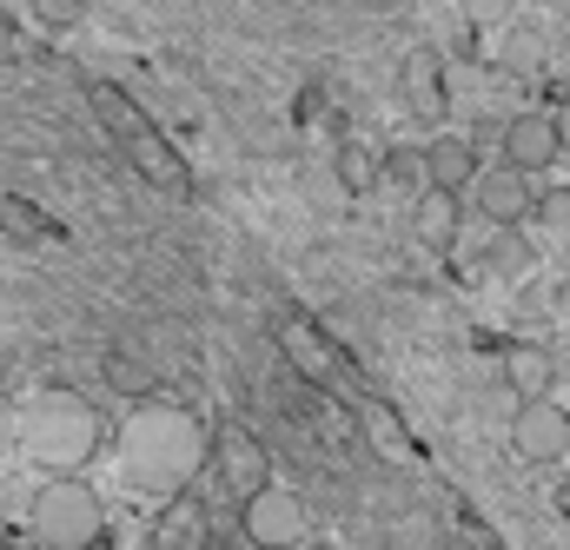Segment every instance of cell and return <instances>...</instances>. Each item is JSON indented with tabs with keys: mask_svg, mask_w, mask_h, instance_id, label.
<instances>
[{
	"mask_svg": "<svg viewBox=\"0 0 570 550\" xmlns=\"http://www.w3.org/2000/svg\"><path fill=\"white\" fill-rule=\"evenodd\" d=\"M332 173H338V186H345L352 199H365V193L379 186V159H372L365 146H352V139H345V146L332 153Z\"/></svg>",
	"mask_w": 570,
	"mask_h": 550,
	"instance_id": "obj_17",
	"label": "cell"
},
{
	"mask_svg": "<svg viewBox=\"0 0 570 550\" xmlns=\"http://www.w3.org/2000/svg\"><path fill=\"white\" fill-rule=\"evenodd\" d=\"M544 233H558V239H570V186H551V193H538V213H531Z\"/></svg>",
	"mask_w": 570,
	"mask_h": 550,
	"instance_id": "obj_21",
	"label": "cell"
},
{
	"mask_svg": "<svg viewBox=\"0 0 570 550\" xmlns=\"http://www.w3.org/2000/svg\"><path fill=\"white\" fill-rule=\"evenodd\" d=\"M484 266L498 278H524L538 266V253H531V239H524V226H491V246H484Z\"/></svg>",
	"mask_w": 570,
	"mask_h": 550,
	"instance_id": "obj_15",
	"label": "cell"
},
{
	"mask_svg": "<svg viewBox=\"0 0 570 550\" xmlns=\"http://www.w3.org/2000/svg\"><path fill=\"white\" fill-rule=\"evenodd\" d=\"M511 13H518V0H458V20L471 33H498V27H511Z\"/></svg>",
	"mask_w": 570,
	"mask_h": 550,
	"instance_id": "obj_19",
	"label": "cell"
},
{
	"mask_svg": "<svg viewBox=\"0 0 570 550\" xmlns=\"http://www.w3.org/2000/svg\"><path fill=\"white\" fill-rule=\"evenodd\" d=\"M498 159L518 166V173H531V179H544V173L564 159L558 114H518V120H504V127H498Z\"/></svg>",
	"mask_w": 570,
	"mask_h": 550,
	"instance_id": "obj_6",
	"label": "cell"
},
{
	"mask_svg": "<svg viewBox=\"0 0 570 550\" xmlns=\"http://www.w3.org/2000/svg\"><path fill=\"white\" fill-rule=\"evenodd\" d=\"M399 94H405V107L419 120H438L444 114V53L438 47H412L399 60Z\"/></svg>",
	"mask_w": 570,
	"mask_h": 550,
	"instance_id": "obj_11",
	"label": "cell"
},
{
	"mask_svg": "<svg viewBox=\"0 0 570 550\" xmlns=\"http://www.w3.org/2000/svg\"><path fill=\"white\" fill-rule=\"evenodd\" d=\"M365 424H372V438H379V444H385V451H392V458H405V464H412V458H419V444H412V438H405V424H399V418L385 412V405H365Z\"/></svg>",
	"mask_w": 570,
	"mask_h": 550,
	"instance_id": "obj_20",
	"label": "cell"
},
{
	"mask_svg": "<svg viewBox=\"0 0 570 550\" xmlns=\"http://www.w3.org/2000/svg\"><path fill=\"white\" fill-rule=\"evenodd\" d=\"M114 458H120V478L134 491H179L199 464H206V424L173 405V399H146L120 418V438H114Z\"/></svg>",
	"mask_w": 570,
	"mask_h": 550,
	"instance_id": "obj_2",
	"label": "cell"
},
{
	"mask_svg": "<svg viewBox=\"0 0 570 550\" xmlns=\"http://www.w3.org/2000/svg\"><path fill=\"white\" fill-rule=\"evenodd\" d=\"M279 352L292 359V372H305L312 385H338L345 379V365H338V345L312 325V318H279Z\"/></svg>",
	"mask_w": 570,
	"mask_h": 550,
	"instance_id": "obj_10",
	"label": "cell"
},
{
	"mask_svg": "<svg viewBox=\"0 0 570 550\" xmlns=\"http://www.w3.org/2000/svg\"><path fill=\"white\" fill-rule=\"evenodd\" d=\"M385 179H399L405 193H425V146H412V139H399V146H385V166H379Z\"/></svg>",
	"mask_w": 570,
	"mask_h": 550,
	"instance_id": "obj_18",
	"label": "cell"
},
{
	"mask_svg": "<svg viewBox=\"0 0 570 550\" xmlns=\"http://www.w3.org/2000/svg\"><path fill=\"white\" fill-rule=\"evenodd\" d=\"M478 173H484V159H478L471 134L425 139V179H431V186H444V193H471V179H478Z\"/></svg>",
	"mask_w": 570,
	"mask_h": 550,
	"instance_id": "obj_13",
	"label": "cell"
},
{
	"mask_svg": "<svg viewBox=\"0 0 570 550\" xmlns=\"http://www.w3.org/2000/svg\"><path fill=\"white\" fill-rule=\"evenodd\" d=\"M558 134H564V153H570V94H564V107H558Z\"/></svg>",
	"mask_w": 570,
	"mask_h": 550,
	"instance_id": "obj_22",
	"label": "cell"
},
{
	"mask_svg": "<svg viewBox=\"0 0 570 550\" xmlns=\"http://www.w3.org/2000/svg\"><path fill=\"white\" fill-rule=\"evenodd\" d=\"M53 53V40L0 13V444H13V418L40 385H67L27 372V359L53 352L7 305L13 278H47L80 259V226L60 206V153L67 114L87 94V67H60Z\"/></svg>",
	"mask_w": 570,
	"mask_h": 550,
	"instance_id": "obj_1",
	"label": "cell"
},
{
	"mask_svg": "<svg viewBox=\"0 0 570 550\" xmlns=\"http://www.w3.org/2000/svg\"><path fill=\"white\" fill-rule=\"evenodd\" d=\"M153 550H206V511L199 504H173L153 524Z\"/></svg>",
	"mask_w": 570,
	"mask_h": 550,
	"instance_id": "obj_16",
	"label": "cell"
},
{
	"mask_svg": "<svg viewBox=\"0 0 570 550\" xmlns=\"http://www.w3.org/2000/svg\"><path fill=\"white\" fill-rule=\"evenodd\" d=\"M511 451L524 464H558L570 451V405H558V399L518 405V418H511Z\"/></svg>",
	"mask_w": 570,
	"mask_h": 550,
	"instance_id": "obj_9",
	"label": "cell"
},
{
	"mask_svg": "<svg viewBox=\"0 0 570 550\" xmlns=\"http://www.w3.org/2000/svg\"><path fill=\"white\" fill-rule=\"evenodd\" d=\"M206 464L219 471V484H226L233 498H253L259 484H273V478H266V444H259L246 424H219V431L206 438Z\"/></svg>",
	"mask_w": 570,
	"mask_h": 550,
	"instance_id": "obj_8",
	"label": "cell"
},
{
	"mask_svg": "<svg viewBox=\"0 0 570 550\" xmlns=\"http://www.w3.org/2000/svg\"><path fill=\"white\" fill-rule=\"evenodd\" d=\"M558 352L551 345H511L504 352V385H511V399L518 405H531V399H558Z\"/></svg>",
	"mask_w": 570,
	"mask_h": 550,
	"instance_id": "obj_12",
	"label": "cell"
},
{
	"mask_svg": "<svg viewBox=\"0 0 570 550\" xmlns=\"http://www.w3.org/2000/svg\"><path fill=\"white\" fill-rule=\"evenodd\" d=\"M471 206H478L491 226H531V213H538V179L498 159V166H484V173L471 179Z\"/></svg>",
	"mask_w": 570,
	"mask_h": 550,
	"instance_id": "obj_7",
	"label": "cell"
},
{
	"mask_svg": "<svg viewBox=\"0 0 570 550\" xmlns=\"http://www.w3.org/2000/svg\"><path fill=\"white\" fill-rule=\"evenodd\" d=\"M239 531H246L253 550H298L312 518H305V504L285 484H259L253 498H239Z\"/></svg>",
	"mask_w": 570,
	"mask_h": 550,
	"instance_id": "obj_5",
	"label": "cell"
},
{
	"mask_svg": "<svg viewBox=\"0 0 570 550\" xmlns=\"http://www.w3.org/2000/svg\"><path fill=\"white\" fill-rule=\"evenodd\" d=\"M13 451L47 478H73L100 451V405L87 385H40L13 418Z\"/></svg>",
	"mask_w": 570,
	"mask_h": 550,
	"instance_id": "obj_3",
	"label": "cell"
},
{
	"mask_svg": "<svg viewBox=\"0 0 570 550\" xmlns=\"http://www.w3.org/2000/svg\"><path fill=\"white\" fill-rule=\"evenodd\" d=\"M419 206H412V226H419V239H425L431 253H451L458 246V233H464V199L458 193H444V186H425V193H412Z\"/></svg>",
	"mask_w": 570,
	"mask_h": 550,
	"instance_id": "obj_14",
	"label": "cell"
},
{
	"mask_svg": "<svg viewBox=\"0 0 570 550\" xmlns=\"http://www.w3.org/2000/svg\"><path fill=\"white\" fill-rule=\"evenodd\" d=\"M564 359H570V332H564Z\"/></svg>",
	"mask_w": 570,
	"mask_h": 550,
	"instance_id": "obj_23",
	"label": "cell"
},
{
	"mask_svg": "<svg viewBox=\"0 0 570 550\" xmlns=\"http://www.w3.org/2000/svg\"><path fill=\"white\" fill-rule=\"evenodd\" d=\"M107 511H100V491L73 471V478H40V491L27 498V538L40 550H87L100 538Z\"/></svg>",
	"mask_w": 570,
	"mask_h": 550,
	"instance_id": "obj_4",
	"label": "cell"
}]
</instances>
